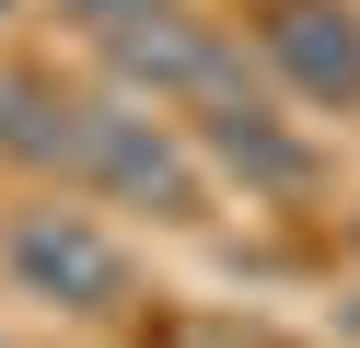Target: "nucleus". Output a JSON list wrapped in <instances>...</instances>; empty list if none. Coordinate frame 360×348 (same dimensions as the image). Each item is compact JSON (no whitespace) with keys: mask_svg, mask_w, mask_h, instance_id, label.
Here are the masks:
<instances>
[{"mask_svg":"<svg viewBox=\"0 0 360 348\" xmlns=\"http://www.w3.org/2000/svg\"><path fill=\"white\" fill-rule=\"evenodd\" d=\"M0 255H12V278H24L35 302H58V314H117L128 302V244L105 221H82V209H24Z\"/></svg>","mask_w":360,"mask_h":348,"instance_id":"2","label":"nucleus"},{"mask_svg":"<svg viewBox=\"0 0 360 348\" xmlns=\"http://www.w3.org/2000/svg\"><path fill=\"white\" fill-rule=\"evenodd\" d=\"M70 186H94V198H117V209H151V221H210V162H198V139H174L140 93H94Z\"/></svg>","mask_w":360,"mask_h":348,"instance_id":"1","label":"nucleus"},{"mask_svg":"<svg viewBox=\"0 0 360 348\" xmlns=\"http://www.w3.org/2000/svg\"><path fill=\"white\" fill-rule=\"evenodd\" d=\"M58 12H70L82 35H128V23H151V12H174V0H58Z\"/></svg>","mask_w":360,"mask_h":348,"instance_id":"7","label":"nucleus"},{"mask_svg":"<svg viewBox=\"0 0 360 348\" xmlns=\"http://www.w3.org/2000/svg\"><path fill=\"white\" fill-rule=\"evenodd\" d=\"M256 46H267V70H279L314 116L360 105V12L349 0H279V12L256 23Z\"/></svg>","mask_w":360,"mask_h":348,"instance_id":"4","label":"nucleus"},{"mask_svg":"<svg viewBox=\"0 0 360 348\" xmlns=\"http://www.w3.org/2000/svg\"><path fill=\"white\" fill-rule=\"evenodd\" d=\"M82 116H94V93H58L47 70H0V151H12V162H35V174H70Z\"/></svg>","mask_w":360,"mask_h":348,"instance_id":"6","label":"nucleus"},{"mask_svg":"<svg viewBox=\"0 0 360 348\" xmlns=\"http://www.w3.org/2000/svg\"><path fill=\"white\" fill-rule=\"evenodd\" d=\"M105 58H117V82L151 93V105H210V93H233V46H221L198 12L128 23V35H105Z\"/></svg>","mask_w":360,"mask_h":348,"instance_id":"5","label":"nucleus"},{"mask_svg":"<svg viewBox=\"0 0 360 348\" xmlns=\"http://www.w3.org/2000/svg\"><path fill=\"white\" fill-rule=\"evenodd\" d=\"M198 162H210V174H233L244 198H314V174H326V151H314L302 128H279L244 82L198 105Z\"/></svg>","mask_w":360,"mask_h":348,"instance_id":"3","label":"nucleus"}]
</instances>
